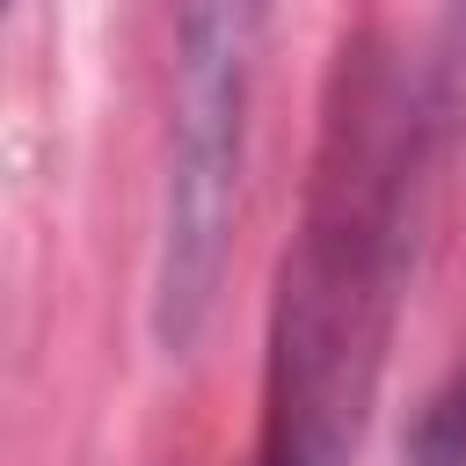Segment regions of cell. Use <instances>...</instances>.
Masks as SVG:
<instances>
[{
  "label": "cell",
  "mask_w": 466,
  "mask_h": 466,
  "mask_svg": "<svg viewBox=\"0 0 466 466\" xmlns=\"http://www.w3.org/2000/svg\"><path fill=\"white\" fill-rule=\"evenodd\" d=\"M430 116V87L393 44H342L320 102L306 204L269 291L255 466H350L364 444L408 299Z\"/></svg>",
  "instance_id": "1"
},
{
  "label": "cell",
  "mask_w": 466,
  "mask_h": 466,
  "mask_svg": "<svg viewBox=\"0 0 466 466\" xmlns=\"http://www.w3.org/2000/svg\"><path fill=\"white\" fill-rule=\"evenodd\" d=\"M277 0H175V95H167V182L153 248V342L182 357L211 306L240 226L248 109Z\"/></svg>",
  "instance_id": "2"
},
{
  "label": "cell",
  "mask_w": 466,
  "mask_h": 466,
  "mask_svg": "<svg viewBox=\"0 0 466 466\" xmlns=\"http://www.w3.org/2000/svg\"><path fill=\"white\" fill-rule=\"evenodd\" d=\"M400 466H466V357L415 408L408 444H400Z\"/></svg>",
  "instance_id": "3"
}]
</instances>
